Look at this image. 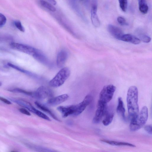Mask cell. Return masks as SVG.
Segmentation results:
<instances>
[{"instance_id":"obj_1","label":"cell","mask_w":152,"mask_h":152,"mask_svg":"<svg viewBox=\"0 0 152 152\" xmlns=\"http://www.w3.org/2000/svg\"><path fill=\"white\" fill-rule=\"evenodd\" d=\"M138 91L135 86H131L127 92L126 101L129 117L130 120L135 117L139 112L138 104Z\"/></svg>"},{"instance_id":"obj_2","label":"cell","mask_w":152,"mask_h":152,"mask_svg":"<svg viewBox=\"0 0 152 152\" xmlns=\"http://www.w3.org/2000/svg\"><path fill=\"white\" fill-rule=\"evenodd\" d=\"M148 117V110L147 107L143 106L140 112L135 117L130 120L129 129L131 131H137L146 123Z\"/></svg>"},{"instance_id":"obj_3","label":"cell","mask_w":152,"mask_h":152,"mask_svg":"<svg viewBox=\"0 0 152 152\" xmlns=\"http://www.w3.org/2000/svg\"><path fill=\"white\" fill-rule=\"evenodd\" d=\"M70 70L69 68H62L55 76L49 82L50 86L53 87H59L62 85L70 75Z\"/></svg>"},{"instance_id":"obj_4","label":"cell","mask_w":152,"mask_h":152,"mask_svg":"<svg viewBox=\"0 0 152 152\" xmlns=\"http://www.w3.org/2000/svg\"><path fill=\"white\" fill-rule=\"evenodd\" d=\"M116 89L115 86L113 85L104 86L100 93L98 101L107 104L112 99Z\"/></svg>"},{"instance_id":"obj_5","label":"cell","mask_w":152,"mask_h":152,"mask_svg":"<svg viewBox=\"0 0 152 152\" xmlns=\"http://www.w3.org/2000/svg\"><path fill=\"white\" fill-rule=\"evenodd\" d=\"M57 109L61 113L64 118L71 115L77 116L80 114L78 104L67 106H59Z\"/></svg>"},{"instance_id":"obj_6","label":"cell","mask_w":152,"mask_h":152,"mask_svg":"<svg viewBox=\"0 0 152 152\" xmlns=\"http://www.w3.org/2000/svg\"><path fill=\"white\" fill-rule=\"evenodd\" d=\"M107 104L98 101L97 109L93 119V123L98 124L100 122L107 113Z\"/></svg>"},{"instance_id":"obj_7","label":"cell","mask_w":152,"mask_h":152,"mask_svg":"<svg viewBox=\"0 0 152 152\" xmlns=\"http://www.w3.org/2000/svg\"><path fill=\"white\" fill-rule=\"evenodd\" d=\"M11 47L15 50L33 56L37 49L27 45L15 42L10 44Z\"/></svg>"},{"instance_id":"obj_8","label":"cell","mask_w":152,"mask_h":152,"mask_svg":"<svg viewBox=\"0 0 152 152\" xmlns=\"http://www.w3.org/2000/svg\"><path fill=\"white\" fill-rule=\"evenodd\" d=\"M53 93L51 90L48 88L41 86L37 90L33 92L32 96L39 99H42L52 96Z\"/></svg>"},{"instance_id":"obj_9","label":"cell","mask_w":152,"mask_h":152,"mask_svg":"<svg viewBox=\"0 0 152 152\" xmlns=\"http://www.w3.org/2000/svg\"><path fill=\"white\" fill-rule=\"evenodd\" d=\"M107 29L110 33L115 38L121 40L124 33L122 30L118 27L112 24H109Z\"/></svg>"},{"instance_id":"obj_10","label":"cell","mask_w":152,"mask_h":152,"mask_svg":"<svg viewBox=\"0 0 152 152\" xmlns=\"http://www.w3.org/2000/svg\"><path fill=\"white\" fill-rule=\"evenodd\" d=\"M69 98V96L66 94H63L52 98L49 99L47 103L50 105H56L60 104L66 101Z\"/></svg>"},{"instance_id":"obj_11","label":"cell","mask_w":152,"mask_h":152,"mask_svg":"<svg viewBox=\"0 0 152 152\" xmlns=\"http://www.w3.org/2000/svg\"><path fill=\"white\" fill-rule=\"evenodd\" d=\"M97 4H93L91 9V20L92 23L94 26L98 27L100 26V22L97 14Z\"/></svg>"},{"instance_id":"obj_12","label":"cell","mask_w":152,"mask_h":152,"mask_svg":"<svg viewBox=\"0 0 152 152\" xmlns=\"http://www.w3.org/2000/svg\"><path fill=\"white\" fill-rule=\"evenodd\" d=\"M14 101L20 106L25 107L30 111L37 115L39 111L36 109L29 102L23 100H14Z\"/></svg>"},{"instance_id":"obj_13","label":"cell","mask_w":152,"mask_h":152,"mask_svg":"<svg viewBox=\"0 0 152 152\" xmlns=\"http://www.w3.org/2000/svg\"><path fill=\"white\" fill-rule=\"evenodd\" d=\"M66 51L61 50L58 54L57 58V65L59 68L62 67L64 65L67 57Z\"/></svg>"},{"instance_id":"obj_14","label":"cell","mask_w":152,"mask_h":152,"mask_svg":"<svg viewBox=\"0 0 152 152\" xmlns=\"http://www.w3.org/2000/svg\"><path fill=\"white\" fill-rule=\"evenodd\" d=\"M121 40L135 45L139 44L141 41L138 38L134 35L129 34H124Z\"/></svg>"},{"instance_id":"obj_15","label":"cell","mask_w":152,"mask_h":152,"mask_svg":"<svg viewBox=\"0 0 152 152\" xmlns=\"http://www.w3.org/2000/svg\"><path fill=\"white\" fill-rule=\"evenodd\" d=\"M116 111L119 115L124 120H126L125 115V110L124 103L121 97L118 98V104L116 108Z\"/></svg>"},{"instance_id":"obj_16","label":"cell","mask_w":152,"mask_h":152,"mask_svg":"<svg viewBox=\"0 0 152 152\" xmlns=\"http://www.w3.org/2000/svg\"><path fill=\"white\" fill-rule=\"evenodd\" d=\"M102 142H105L108 144L114 146H129L133 147H135L134 145L127 142H119L117 141L110 140L104 139L100 140Z\"/></svg>"},{"instance_id":"obj_17","label":"cell","mask_w":152,"mask_h":152,"mask_svg":"<svg viewBox=\"0 0 152 152\" xmlns=\"http://www.w3.org/2000/svg\"><path fill=\"white\" fill-rule=\"evenodd\" d=\"M35 104L38 108L49 114L55 120L58 121H60L54 114L47 107L37 101L35 102Z\"/></svg>"},{"instance_id":"obj_18","label":"cell","mask_w":152,"mask_h":152,"mask_svg":"<svg viewBox=\"0 0 152 152\" xmlns=\"http://www.w3.org/2000/svg\"><path fill=\"white\" fill-rule=\"evenodd\" d=\"M139 9L142 14H146L148 10V7L146 3V0H138Z\"/></svg>"},{"instance_id":"obj_19","label":"cell","mask_w":152,"mask_h":152,"mask_svg":"<svg viewBox=\"0 0 152 152\" xmlns=\"http://www.w3.org/2000/svg\"><path fill=\"white\" fill-rule=\"evenodd\" d=\"M41 5L43 7L52 12L56 11V8L53 4L44 0H39Z\"/></svg>"},{"instance_id":"obj_20","label":"cell","mask_w":152,"mask_h":152,"mask_svg":"<svg viewBox=\"0 0 152 152\" xmlns=\"http://www.w3.org/2000/svg\"><path fill=\"white\" fill-rule=\"evenodd\" d=\"M33 56L37 60L43 63L47 62V60L45 56L38 50Z\"/></svg>"},{"instance_id":"obj_21","label":"cell","mask_w":152,"mask_h":152,"mask_svg":"<svg viewBox=\"0 0 152 152\" xmlns=\"http://www.w3.org/2000/svg\"><path fill=\"white\" fill-rule=\"evenodd\" d=\"M114 117V114L112 113H107L105 117L102 121L103 124L105 126L109 125L112 122Z\"/></svg>"},{"instance_id":"obj_22","label":"cell","mask_w":152,"mask_h":152,"mask_svg":"<svg viewBox=\"0 0 152 152\" xmlns=\"http://www.w3.org/2000/svg\"><path fill=\"white\" fill-rule=\"evenodd\" d=\"M9 91L13 92L22 93L31 96L33 94V92L27 91L23 89L18 88L10 89L9 90Z\"/></svg>"},{"instance_id":"obj_23","label":"cell","mask_w":152,"mask_h":152,"mask_svg":"<svg viewBox=\"0 0 152 152\" xmlns=\"http://www.w3.org/2000/svg\"><path fill=\"white\" fill-rule=\"evenodd\" d=\"M7 65L10 67H11L15 69H16V70H18V71L21 72L25 73L29 75L31 74V73L29 72L28 71L25 70L19 67V66L15 65L13 64L10 63H7Z\"/></svg>"},{"instance_id":"obj_24","label":"cell","mask_w":152,"mask_h":152,"mask_svg":"<svg viewBox=\"0 0 152 152\" xmlns=\"http://www.w3.org/2000/svg\"><path fill=\"white\" fill-rule=\"evenodd\" d=\"M120 7L121 10L124 12H126L127 7V0H118Z\"/></svg>"},{"instance_id":"obj_25","label":"cell","mask_w":152,"mask_h":152,"mask_svg":"<svg viewBox=\"0 0 152 152\" xmlns=\"http://www.w3.org/2000/svg\"><path fill=\"white\" fill-rule=\"evenodd\" d=\"M14 24L16 27L21 31L22 32L25 31V29L20 21L16 20L14 21Z\"/></svg>"},{"instance_id":"obj_26","label":"cell","mask_w":152,"mask_h":152,"mask_svg":"<svg viewBox=\"0 0 152 152\" xmlns=\"http://www.w3.org/2000/svg\"><path fill=\"white\" fill-rule=\"evenodd\" d=\"M140 40L145 43H148L150 42L151 39V38L147 35L142 34L140 35L139 36V38Z\"/></svg>"},{"instance_id":"obj_27","label":"cell","mask_w":152,"mask_h":152,"mask_svg":"<svg viewBox=\"0 0 152 152\" xmlns=\"http://www.w3.org/2000/svg\"><path fill=\"white\" fill-rule=\"evenodd\" d=\"M117 20L118 23L121 25H127L128 23L125 19L122 17L119 16L118 17Z\"/></svg>"},{"instance_id":"obj_28","label":"cell","mask_w":152,"mask_h":152,"mask_svg":"<svg viewBox=\"0 0 152 152\" xmlns=\"http://www.w3.org/2000/svg\"><path fill=\"white\" fill-rule=\"evenodd\" d=\"M7 19L5 17L0 13V28L3 26L6 23Z\"/></svg>"},{"instance_id":"obj_29","label":"cell","mask_w":152,"mask_h":152,"mask_svg":"<svg viewBox=\"0 0 152 152\" xmlns=\"http://www.w3.org/2000/svg\"><path fill=\"white\" fill-rule=\"evenodd\" d=\"M145 130L150 134H152V125H147L144 126Z\"/></svg>"},{"instance_id":"obj_30","label":"cell","mask_w":152,"mask_h":152,"mask_svg":"<svg viewBox=\"0 0 152 152\" xmlns=\"http://www.w3.org/2000/svg\"><path fill=\"white\" fill-rule=\"evenodd\" d=\"M20 111L22 113L28 115H30V113L26 109L21 108L19 109Z\"/></svg>"},{"instance_id":"obj_31","label":"cell","mask_w":152,"mask_h":152,"mask_svg":"<svg viewBox=\"0 0 152 152\" xmlns=\"http://www.w3.org/2000/svg\"><path fill=\"white\" fill-rule=\"evenodd\" d=\"M0 100L7 104H11V103L10 101L5 98L1 96H0Z\"/></svg>"},{"instance_id":"obj_32","label":"cell","mask_w":152,"mask_h":152,"mask_svg":"<svg viewBox=\"0 0 152 152\" xmlns=\"http://www.w3.org/2000/svg\"><path fill=\"white\" fill-rule=\"evenodd\" d=\"M50 3L54 5L56 4V1L55 0H47Z\"/></svg>"},{"instance_id":"obj_33","label":"cell","mask_w":152,"mask_h":152,"mask_svg":"<svg viewBox=\"0 0 152 152\" xmlns=\"http://www.w3.org/2000/svg\"><path fill=\"white\" fill-rule=\"evenodd\" d=\"M77 0L80 1L86 2H88L89 1V0Z\"/></svg>"},{"instance_id":"obj_34","label":"cell","mask_w":152,"mask_h":152,"mask_svg":"<svg viewBox=\"0 0 152 152\" xmlns=\"http://www.w3.org/2000/svg\"><path fill=\"white\" fill-rule=\"evenodd\" d=\"M1 85H2L1 83V82H0V86H1Z\"/></svg>"}]
</instances>
